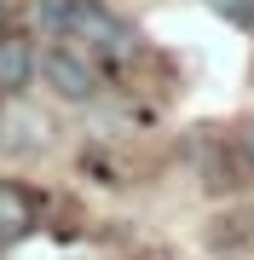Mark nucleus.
<instances>
[{
	"label": "nucleus",
	"mask_w": 254,
	"mask_h": 260,
	"mask_svg": "<svg viewBox=\"0 0 254 260\" xmlns=\"http://www.w3.org/2000/svg\"><path fill=\"white\" fill-rule=\"evenodd\" d=\"M29 23L47 41H76L87 58L104 64V75L127 70L139 58V29L116 6H104V0H35L29 6Z\"/></svg>",
	"instance_id": "1"
},
{
	"label": "nucleus",
	"mask_w": 254,
	"mask_h": 260,
	"mask_svg": "<svg viewBox=\"0 0 254 260\" xmlns=\"http://www.w3.org/2000/svg\"><path fill=\"white\" fill-rule=\"evenodd\" d=\"M41 87L69 110H87L104 99V64L87 58L76 41H47L41 47Z\"/></svg>",
	"instance_id": "2"
},
{
	"label": "nucleus",
	"mask_w": 254,
	"mask_h": 260,
	"mask_svg": "<svg viewBox=\"0 0 254 260\" xmlns=\"http://www.w3.org/2000/svg\"><path fill=\"white\" fill-rule=\"evenodd\" d=\"M52 133H58V121L41 110L29 93L0 99V156H12V162L47 156V150H52Z\"/></svg>",
	"instance_id": "3"
},
{
	"label": "nucleus",
	"mask_w": 254,
	"mask_h": 260,
	"mask_svg": "<svg viewBox=\"0 0 254 260\" xmlns=\"http://www.w3.org/2000/svg\"><path fill=\"white\" fill-rule=\"evenodd\" d=\"M41 81V47L29 29H12L0 35V99H18Z\"/></svg>",
	"instance_id": "4"
},
{
	"label": "nucleus",
	"mask_w": 254,
	"mask_h": 260,
	"mask_svg": "<svg viewBox=\"0 0 254 260\" xmlns=\"http://www.w3.org/2000/svg\"><path fill=\"white\" fill-rule=\"evenodd\" d=\"M35 225H41V191L0 174V249L18 243V237H29Z\"/></svg>",
	"instance_id": "5"
},
{
	"label": "nucleus",
	"mask_w": 254,
	"mask_h": 260,
	"mask_svg": "<svg viewBox=\"0 0 254 260\" xmlns=\"http://www.w3.org/2000/svg\"><path fill=\"white\" fill-rule=\"evenodd\" d=\"M208 6L226 23H237V29H254V0H208Z\"/></svg>",
	"instance_id": "6"
},
{
	"label": "nucleus",
	"mask_w": 254,
	"mask_h": 260,
	"mask_svg": "<svg viewBox=\"0 0 254 260\" xmlns=\"http://www.w3.org/2000/svg\"><path fill=\"white\" fill-rule=\"evenodd\" d=\"M29 6H35V0H0V35L29 29Z\"/></svg>",
	"instance_id": "7"
},
{
	"label": "nucleus",
	"mask_w": 254,
	"mask_h": 260,
	"mask_svg": "<svg viewBox=\"0 0 254 260\" xmlns=\"http://www.w3.org/2000/svg\"><path fill=\"white\" fill-rule=\"evenodd\" d=\"M243 156H248V168H254V121L243 127Z\"/></svg>",
	"instance_id": "8"
}]
</instances>
